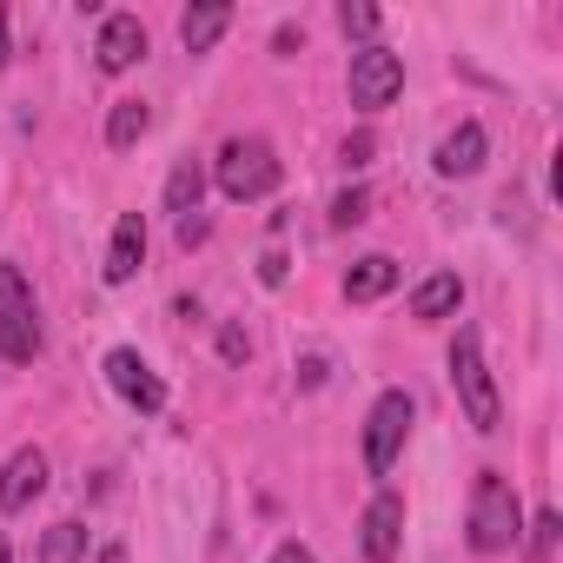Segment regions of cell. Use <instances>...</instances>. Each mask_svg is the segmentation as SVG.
Returning a JSON list of instances; mask_svg holds the SVG:
<instances>
[{
    "instance_id": "9a60e30c",
    "label": "cell",
    "mask_w": 563,
    "mask_h": 563,
    "mask_svg": "<svg viewBox=\"0 0 563 563\" xmlns=\"http://www.w3.org/2000/svg\"><path fill=\"white\" fill-rule=\"evenodd\" d=\"M457 299H464L457 272H431L424 286L411 292V319H451V312H457Z\"/></svg>"
},
{
    "instance_id": "7402d4cb",
    "label": "cell",
    "mask_w": 563,
    "mask_h": 563,
    "mask_svg": "<svg viewBox=\"0 0 563 563\" xmlns=\"http://www.w3.org/2000/svg\"><path fill=\"white\" fill-rule=\"evenodd\" d=\"M219 352H225V365H245V352H252V339H245L239 325H225V332H219Z\"/></svg>"
},
{
    "instance_id": "d6986e66",
    "label": "cell",
    "mask_w": 563,
    "mask_h": 563,
    "mask_svg": "<svg viewBox=\"0 0 563 563\" xmlns=\"http://www.w3.org/2000/svg\"><path fill=\"white\" fill-rule=\"evenodd\" d=\"M365 219H372V192L365 186H345L332 199V225H365Z\"/></svg>"
},
{
    "instance_id": "ffe728a7",
    "label": "cell",
    "mask_w": 563,
    "mask_h": 563,
    "mask_svg": "<svg viewBox=\"0 0 563 563\" xmlns=\"http://www.w3.org/2000/svg\"><path fill=\"white\" fill-rule=\"evenodd\" d=\"M550 543H556V510H537V523H530V563H550Z\"/></svg>"
},
{
    "instance_id": "603a6c76",
    "label": "cell",
    "mask_w": 563,
    "mask_h": 563,
    "mask_svg": "<svg viewBox=\"0 0 563 563\" xmlns=\"http://www.w3.org/2000/svg\"><path fill=\"white\" fill-rule=\"evenodd\" d=\"M258 278H265V286H286V252H265L258 258Z\"/></svg>"
},
{
    "instance_id": "5b68a950",
    "label": "cell",
    "mask_w": 563,
    "mask_h": 563,
    "mask_svg": "<svg viewBox=\"0 0 563 563\" xmlns=\"http://www.w3.org/2000/svg\"><path fill=\"white\" fill-rule=\"evenodd\" d=\"M405 431H411V398H405V391H385V398L372 405V418H365V471H372V477H385V471L398 464Z\"/></svg>"
},
{
    "instance_id": "7a4b0ae2",
    "label": "cell",
    "mask_w": 563,
    "mask_h": 563,
    "mask_svg": "<svg viewBox=\"0 0 563 563\" xmlns=\"http://www.w3.org/2000/svg\"><path fill=\"white\" fill-rule=\"evenodd\" d=\"M0 358L8 365L41 358V306H34V286L21 278V265L8 258H0Z\"/></svg>"
},
{
    "instance_id": "5bb4252c",
    "label": "cell",
    "mask_w": 563,
    "mask_h": 563,
    "mask_svg": "<svg viewBox=\"0 0 563 563\" xmlns=\"http://www.w3.org/2000/svg\"><path fill=\"white\" fill-rule=\"evenodd\" d=\"M225 27H232V8H225V0H206V8H186V14H179V41H186V54H206Z\"/></svg>"
},
{
    "instance_id": "30bf717a",
    "label": "cell",
    "mask_w": 563,
    "mask_h": 563,
    "mask_svg": "<svg viewBox=\"0 0 563 563\" xmlns=\"http://www.w3.org/2000/svg\"><path fill=\"white\" fill-rule=\"evenodd\" d=\"M47 490V451H14L8 457V471H0V510H27L34 497Z\"/></svg>"
},
{
    "instance_id": "277c9868",
    "label": "cell",
    "mask_w": 563,
    "mask_h": 563,
    "mask_svg": "<svg viewBox=\"0 0 563 563\" xmlns=\"http://www.w3.org/2000/svg\"><path fill=\"white\" fill-rule=\"evenodd\" d=\"M278 186V153L265 146V140H225V153H219V192L225 199H265Z\"/></svg>"
},
{
    "instance_id": "7c38bea8",
    "label": "cell",
    "mask_w": 563,
    "mask_h": 563,
    "mask_svg": "<svg viewBox=\"0 0 563 563\" xmlns=\"http://www.w3.org/2000/svg\"><path fill=\"white\" fill-rule=\"evenodd\" d=\"M431 166H438L444 179H471V173L484 166V126H477V120H464L457 133H444V140H438V159H431Z\"/></svg>"
},
{
    "instance_id": "52a82bcc",
    "label": "cell",
    "mask_w": 563,
    "mask_h": 563,
    "mask_svg": "<svg viewBox=\"0 0 563 563\" xmlns=\"http://www.w3.org/2000/svg\"><path fill=\"white\" fill-rule=\"evenodd\" d=\"M107 385H113L133 411H159V405H166V385H159V378H153V365H146L140 352H126V345H120V352H107Z\"/></svg>"
},
{
    "instance_id": "6da1fadb",
    "label": "cell",
    "mask_w": 563,
    "mask_h": 563,
    "mask_svg": "<svg viewBox=\"0 0 563 563\" xmlns=\"http://www.w3.org/2000/svg\"><path fill=\"white\" fill-rule=\"evenodd\" d=\"M517 537H523V504H517L510 477L504 471H477V484H471V550L497 556Z\"/></svg>"
},
{
    "instance_id": "ac0fdd59",
    "label": "cell",
    "mask_w": 563,
    "mask_h": 563,
    "mask_svg": "<svg viewBox=\"0 0 563 563\" xmlns=\"http://www.w3.org/2000/svg\"><path fill=\"white\" fill-rule=\"evenodd\" d=\"M80 556H87V530L80 523H54L41 537V563H80Z\"/></svg>"
},
{
    "instance_id": "ba28073f",
    "label": "cell",
    "mask_w": 563,
    "mask_h": 563,
    "mask_svg": "<svg viewBox=\"0 0 563 563\" xmlns=\"http://www.w3.org/2000/svg\"><path fill=\"white\" fill-rule=\"evenodd\" d=\"M140 54H146V27H140V14H107V21H100V47H93L100 74H126Z\"/></svg>"
},
{
    "instance_id": "4fadbf2b",
    "label": "cell",
    "mask_w": 563,
    "mask_h": 563,
    "mask_svg": "<svg viewBox=\"0 0 563 563\" xmlns=\"http://www.w3.org/2000/svg\"><path fill=\"white\" fill-rule=\"evenodd\" d=\"M398 286V258H385V252H372V258H358L352 272H345V299L352 306H372V299H385Z\"/></svg>"
},
{
    "instance_id": "44dd1931",
    "label": "cell",
    "mask_w": 563,
    "mask_h": 563,
    "mask_svg": "<svg viewBox=\"0 0 563 563\" xmlns=\"http://www.w3.org/2000/svg\"><path fill=\"white\" fill-rule=\"evenodd\" d=\"M339 21H345V34H358V41H372V34H378V8H352V0H345Z\"/></svg>"
},
{
    "instance_id": "4316f807",
    "label": "cell",
    "mask_w": 563,
    "mask_h": 563,
    "mask_svg": "<svg viewBox=\"0 0 563 563\" xmlns=\"http://www.w3.org/2000/svg\"><path fill=\"white\" fill-rule=\"evenodd\" d=\"M0 67H8V14H0Z\"/></svg>"
},
{
    "instance_id": "e0dca14e",
    "label": "cell",
    "mask_w": 563,
    "mask_h": 563,
    "mask_svg": "<svg viewBox=\"0 0 563 563\" xmlns=\"http://www.w3.org/2000/svg\"><path fill=\"white\" fill-rule=\"evenodd\" d=\"M146 126H153L146 100H120V107H113V120H107V146H120V153H126V146H133Z\"/></svg>"
},
{
    "instance_id": "83f0119b",
    "label": "cell",
    "mask_w": 563,
    "mask_h": 563,
    "mask_svg": "<svg viewBox=\"0 0 563 563\" xmlns=\"http://www.w3.org/2000/svg\"><path fill=\"white\" fill-rule=\"evenodd\" d=\"M0 563H8V537H0Z\"/></svg>"
},
{
    "instance_id": "cb8c5ba5",
    "label": "cell",
    "mask_w": 563,
    "mask_h": 563,
    "mask_svg": "<svg viewBox=\"0 0 563 563\" xmlns=\"http://www.w3.org/2000/svg\"><path fill=\"white\" fill-rule=\"evenodd\" d=\"M345 166H372V133H352L345 140Z\"/></svg>"
},
{
    "instance_id": "484cf974",
    "label": "cell",
    "mask_w": 563,
    "mask_h": 563,
    "mask_svg": "<svg viewBox=\"0 0 563 563\" xmlns=\"http://www.w3.org/2000/svg\"><path fill=\"white\" fill-rule=\"evenodd\" d=\"M199 239H206V219H199V212H192V219H179V245H199Z\"/></svg>"
},
{
    "instance_id": "2e32d148",
    "label": "cell",
    "mask_w": 563,
    "mask_h": 563,
    "mask_svg": "<svg viewBox=\"0 0 563 563\" xmlns=\"http://www.w3.org/2000/svg\"><path fill=\"white\" fill-rule=\"evenodd\" d=\"M199 192H206V166H199V159H179L173 179H166V212L192 219V212H199Z\"/></svg>"
},
{
    "instance_id": "9c48e42d",
    "label": "cell",
    "mask_w": 563,
    "mask_h": 563,
    "mask_svg": "<svg viewBox=\"0 0 563 563\" xmlns=\"http://www.w3.org/2000/svg\"><path fill=\"white\" fill-rule=\"evenodd\" d=\"M398 537H405V497L378 490L372 510H365V556L372 563H398Z\"/></svg>"
},
{
    "instance_id": "d4e9b609",
    "label": "cell",
    "mask_w": 563,
    "mask_h": 563,
    "mask_svg": "<svg viewBox=\"0 0 563 563\" xmlns=\"http://www.w3.org/2000/svg\"><path fill=\"white\" fill-rule=\"evenodd\" d=\"M272 563H312V550H306V543H278Z\"/></svg>"
},
{
    "instance_id": "3957f363",
    "label": "cell",
    "mask_w": 563,
    "mask_h": 563,
    "mask_svg": "<svg viewBox=\"0 0 563 563\" xmlns=\"http://www.w3.org/2000/svg\"><path fill=\"white\" fill-rule=\"evenodd\" d=\"M451 385H457L464 418H471L477 431H497V385H490V372H484V345H477L471 325H464L457 345H451Z\"/></svg>"
},
{
    "instance_id": "8fae6325",
    "label": "cell",
    "mask_w": 563,
    "mask_h": 563,
    "mask_svg": "<svg viewBox=\"0 0 563 563\" xmlns=\"http://www.w3.org/2000/svg\"><path fill=\"white\" fill-rule=\"evenodd\" d=\"M140 258H146V219L140 212H120V225H113V245H107V286H126V278L140 272Z\"/></svg>"
},
{
    "instance_id": "8992f818",
    "label": "cell",
    "mask_w": 563,
    "mask_h": 563,
    "mask_svg": "<svg viewBox=\"0 0 563 563\" xmlns=\"http://www.w3.org/2000/svg\"><path fill=\"white\" fill-rule=\"evenodd\" d=\"M398 93H405V60H398L391 47H365V54H352V107L378 113V107H391Z\"/></svg>"
}]
</instances>
